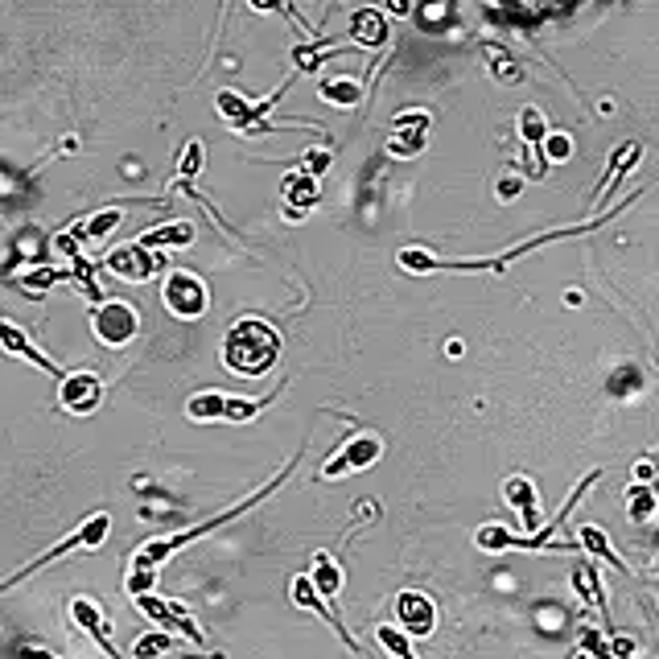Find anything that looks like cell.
Segmentation results:
<instances>
[{
  "mask_svg": "<svg viewBox=\"0 0 659 659\" xmlns=\"http://www.w3.org/2000/svg\"><path fill=\"white\" fill-rule=\"evenodd\" d=\"M297 458H301V449H297ZM297 458H289L285 462V470L281 474H276L272 482H268V487H260V491H252L244 503H235V507H227V511H219L215 519H206V524H198V528H186V532H173V536H153V540H145L141 548H136L132 552V565H128V594L136 598V594H153V585H157V569L173 557V552H178V548H186L190 540H198V536H206V532H215V528H223V524H231V519H239V515H244V511H252L260 499H268L276 487H281V482L289 478V470L297 466Z\"/></svg>",
  "mask_w": 659,
  "mask_h": 659,
  "instance_id": "cell-1",
  "label": "cell"
},
{
  "mask_svg": "<svg viewBox=\"0 0 659 659\" xmlns=\"http://www.w3.org/2000/svg\"><path fill=\"white\" fill-rule=\"evenodd\" d=\"M276 359H281V334H276L272 322L248 314V318H239L227 338H223V367L227 371H239V375H264L276 367Z\"/></svg>",
  "mask_w": 659,
  "mask_h": 659,
  "instance_id": "cell-2",
  "label": "cell"
},
{
  "mask_svg": "<svg viewBox=\"0 0 659 659\" xmlns=\"http://www.w3.org/2000/svg\"><path fill=\"white\" fill-rule=\"evenodd\" d=\"M108 532H112V515H108V511H95V515H87L83 524H79L71 536H62V540H58L50 552H42L38 561H29L25 569H17L13 577H5V581H0V594H9V589H13L17 581H25L29 573H38V569L54 565L58 557H71V552H91V548H99L103 540H108Z\"/></svg>",
  "mask_w": 659,
  "mask_h": 659,
  "instance_id": "cell-3",
  "label": "cell"
},
{
  "mask_svg": "<svg viewBox=\"0 0 659 659\" xmlns=\"http://www.w3.org/2000/svg\"><path fill=\"white\" fill-rule=\"evenodd\" d=\"M161 301H165V309L173 318L194 322L211 309V289H206L202 276H194L186 268H169L165 281H161Z\"/></svg>",
  "mask_w": 659,
  "mask_h": 659,
  "instance_id": "cell-4",
  "label": "cell"
},
{
  "mask_svg": "<svg viewBox=\"0 0 659 659\" xmlns=\"http://www.w3.org/2000/svg\"><path fill=\"white\" fill-rule=\"evenodd\" d=\"M141 330V314H136V305L128 301H112L103 297L91 314V334L103 342V346H128Z\"/></svg>",
  "mask_w": 659,
  "mask_h": 659,
  "instance_id": "cell-5",
  "label": "cell"
},
{
  "mask_svg": "<svg viewBox=\"0 0 659 659\" xmlns=\"http://www.w3.org/2000/svg\"><path fill=\"white\" fill-rule=\"evenodd\" d=\"M429 136H433V120L421 108H408L392 120V136H388V153L408 161V157H421L429 149Z\"/></svg>",
  "mask_w": 659,
  "mask_h": 659,
  "instance_id": "cell-6",
  "label": "cell"
},
{
  "mask_svg": "<svg viewBox=\"0 0 659 659\" xmlns=\"http://www.w3.org/2000/svg\"><path fill=\"white\" fill-rule=\"evenodd\" d=\"M379 454H384V441H379L375 433H355L351 441H346L334 458H326L322 466V478H342V474H355V470H367L379 462Z\"/></svg>",
  "mask_w": 659,
  "mask_h": 659,
  "instance_id": "cell-7",
  "label": "cell"
},
{
  "mask_svg": "<svg viewBox=\"0 0 659 659\" xmlns=\"http://www.w3.org/2000/svg\"><path fill=\"white\" fill-rule=\"evenodd\" d=\"M396 622L408 639H429L437 631V606L429 594H421V589H404V594L396 598Z\"/></svg>",
  "mask_w": 659,
  "mask_h": 659,
  "instance_id": "cell-8",
  "label": "cell"
},
{
  "mask_svg": "<svg viewBox=\"0 0 659 659\" xmlns=\"http://www.w3.org/2000/svg\"><path fill=\"white\" fill-rule=\"evenodd\" d=\"M132 602H136V610H141L145 618H153L165 635H182V639H190V643H198V647L206 643V635L198 631V622L186 618L178 606H169L165 598H157V594H136Z\"/></svg>",
  "mask_w": 659,
  "mask_h": 659,
  "instance_id": "cell-9",
  "label": "cell"
},
{
  "mask_svg": "<svg viewBox=\"0 0 659 659\" xmlns=\"http://www.w3.org/2000/svg\"><path fill=\"white\" fill-rule=\"evenodd\" d=\"M103 400V384H99V375L91 371H66L58 379V404L66 412H75V416H91Z\"/></svg>",
  "mask_w": 659,
  "mask_h": 659,
  "instance_id": "cell-10",
  "label": "cell"
},
{
  "mask_svg": "<svg viewBox=\"0 0 659 659\" xmlns=\"http://www.w3.org/2000/svg\"><path fill=\"white\" fill-rule=\"evenodd\" d=\"M103 264H108V268L120 276V281H132V285H145L149 276H157V268H165V260L153 256V252L141 248V244H124V248H116Z\"/></svg>",
  "mask_w": 659,
  "mask_h": 659,
  "instance_id": "cell-11",
  "label": "cell"
},
{
  "mask_svg": "<svg viewBox=\"0 0 659 659\" xmlns=\"http://www.w3.org/2000/svg\"><path fill=\"white\" fill-rule=\"evenodd\" d=\"M0 351H9V355H21V359H29L33 367H42V371H50V375H66L58 363H50L42 351H38V346H33L29 342V334L17 326V322H0Z\"/></svg>",
  "mask_w": 659,
  "mask_h": 659,
  "instance_id": "cell-12",
  "label": "cell"
},
{
  "mask_svg": "<svg viewBox=\"0 0 659 659\" xmlns=\"http://www.w3.org/2000/svg\"><path fill=\"white\" fill-rule=\"evenodd\" d=\"M351 42L363 50H379L388 42V17L379 9H355L351 13Z\"/></svg>",
  "mask_w": 659,
  "mask_h": 659,
  "instance_id": "cell-13",
  "label": "cell"
},
{
  "mask_svg": "<svg viewBox=\"0 0 659 659\" xmlns=\"http://www.w3.org/2000/svg\"><path fill=\"white\" fill-rule=\"evenodd\" d=\"M503 495H507V503L519 511V519H524V528H528V536H532V532L540 528V507H536V487H532V478H524V474L507 478Z\"/></svg>",
  "mask_w": 659,
  "mask_h": 659,
  "instance_id": "cell-14",
  "label": "cell"
},
{
  "mask_svg": "<svg viewBox=\"0 0 659 659\" xmlns=\"http://www.w3.org/2000/svg\"><path fill=\"white\" fill-rule=\"evenodd\" d=\"M71 618L79 622V631H87V635L103 647V655H108V659H120V651H116V647H112V639H108V622H103V614H99V606H95V602L75 598V602H71Z\"/></svg>",
  "mask_w": 659,
  "mask_h": 659,
  "instance_id": "cell-15",
  "label": "cell"
},
{
  "mask_svg": "<svg viewBox=\"0 0 659 659\" xmlns=\"http://www.w3.org/2000/svg\"><path fill=\"white\" fill-rule=\"evenodd\" d=\"M281 198H285V215L289 219H301L305 206L318 202V178H309V173H289V178L281 182Z\"/></svg>",
  "mask_w": 659,
  "mask_h": 659,
  "instance_id": "cell-16",
  "label": "cell"
},
{
  "mask_svg": "<svg viewBox=\"0 0 659 659\" xmlns=\"http://www.w3.org/2000/svg\"><path fill=\"white\" fill-rule=\"evenodd\" d=\"M309 577V585H314V594L318 598H326V602H334L338 594H342V565L330 557V552H318L314 557V573H305Z\"/></svg>",
  "mask_w": 659,
  "mask_h": 659,
  "instance_id": "cell-17",
  "label": "cell"
},
{
  "mask_svg": "<svg viewBox=\"0 0 659 659\" xmlns=\"http://www.w3.org/2000/svg\"><path fill=\"white\" fill-rule=\"evenodd\" d=\"M643 157V145L639 141H627V145H618L614 149V157H610V169H606V178L598 182V190H594V202H602L614 186H618V178H622V173H631L635 169V161Z\"/></svg>",
  "mask_w": 659,
  "mask_h": 659,
  "instance_id": "cell-18",
  "label": "cell"
},
{
  "mask_svg": "<svg viewBox=\"0 0 659 659\" xmlns=\"http://www.w3.org/2000/svg\"><path fill=\"white\" fill-rule=\"evenodd\" d=\"M544 132H548V124H544V112L540 108H524L519 112V136L536 149V161H532V169H528V178H544V157H540V141H544Z\"/></svg>",
  "mask_w": 659,
  "mask_h": 659,
  "instance_id": "cell-19",
  "label": "cell"
},
{
  "mask_svg": "<svg viewBox=\"0 0 659 659\" xmlns=\"http://www.w3.org/2000/svg\"><path fill=\"white\" fill-rule=\"evenodd\" d=\"M573 589L589 602V606H598V614H602V627H610V614H606V594H602V577H598V569L589 565V561H581L577 569H573Z\"/></svg>",
  "mask_w": 659,
  "mask_h": 659,
  "instance_id": "cell-20",
  "label": "cell"
},
{
  "mask_svg": "<svg viewBox=\"0 0 659 659\" xmlns=\"http://www.w3.org/2000/svg\"><path fill=\"white\" fill-rule=\"evenodd\" d=\"M577 548H581V552H594V561H606V565H614L618 573H627V561H618V552L610 548V540H606V532H602L598 524H581V528H577Z\"/></svg>",
  "mask_w": 659,
  "mask_h": 659,
  "instance_id": "cell-21",
  "label": "cell"
},
{
  "mask_svg": "<svg viewBox=\"0 0 659 659\" xmlns=\"http://www.w3.org/2000/svg\"><path fill=\"white\" fill-rule=\"evenodd\" d=\"M120 223H124V206H103L99 215H91V219L75 231V244H99V239H108Z\"/></svg>",
  "mask_w": 659,
  "mask_h": 659,
  "instance_id": "cell-22",
  "label": "cell"
},
{
  "mask_svg": "<svg viewBox=\"0 0 659 659\" xmlns=\"http://www.w3.org/2000/svg\"><path fill=\"white\" fill-rule=\"evenodd\" d=\"M141 248H190L194 244V223H165V227H157V231H149V235H141L136 239Z\"/></svg>",
  "mask_w": 659,
  "mask_h": 659,
  "instance_id": "cell-23",
  "label": "cell"
},
{
  "mask_svg": "<svg viewBox=\"0 0 659 659\" xmlns=\"http://www.w3.org/2000/svg\"><path fill=\"white\" fill-rule=\"evenodd\" d=\"M482 58L491 62V75H495L499 83H524V71H519V62H515L503 46H495V42H482Z\"/></svg>",
  "mask_w": 659,
  "mask_h": 659,
  "instance_id": "cell-24",
  "label": "cell"
},
{
  "mask_svg": "<svg viewBox=\"0 0 659 659\" xmlns=\"http://www.w3.org/2000/svg\"><path fill=\"white\" fill-rule=\"evenodd\" d=\"M318 95L326 103H334V108H355V103H363V87L355 79H322Z\"/></svg>",
  "mask_w": 659,
  "mask_h": 659,
  "instance_id": "cell-25",
  "label": "cell"
},
{
  "mask_svg": "<svg viewBox=\"0 0 659 659\" xmlns=\"http://www.w3.org/2000/svg\"><path fill=\"white\" fill-rule=\"evenodd\" d=\"M268 404H272V396H256V400H244V396L227 392V396H223V421H231V425H244V421H252V416H256L260 408H268Z\"/></svg>",
  "mask_w": 659,
  "mask_h": 659,
  "instance_id": "cell-26",
  "label": "cell"
},
{
  "mask_svg": "<svg viewBox=\"0 0 659 659\" xmlns=\"http://www.w3.org/2000/svg\"><path fill=\"white\" fill-rule=\"evenodd\" d=\"M223 396L227 392H198V396H190V404H186L190 421H202V425L223 421Z\"/></svg>",
  "mask_w": 659,
  "mask_h": 659,
  "instance_id": "cell-27",
  "label": "cell"
},
{
  "mask_svg": "<svg viewBox=\"0 0 659 659\" xmlns=\"http://www.w3.org/2000/svg\"><path fill=\"white\" fill-rule=\"evenodd\" d=\"M215 108H219V116L239 132L244 128V120H248V108H252V99H244V95H235V91H219L215 95Z\"/></svg>",
  "mask_w": 659,
  "mask_h": 659,
  "instance_id": "cell-28",
  "label": "cell"
},
{
  "mask_svg": "<svg viewBox=\"0 0 659 659\" xmlns=\"http://www.w3.org/2000/svg\"><path fill=\"white\" fill-rule=\"evenodd\" d=\"M627 511L635 524H651L655 519V491H651V482H639V487L627 491Z\"/></svg>",
  "mask_w": 659,
  "mask_h": 659,
  "instance_id": "cell-29",
  "label": "cell"
},
{
  "mask_svg": "<svg viewBox=\"0 0 659 659\" xmlns=\"http://www.w3.org/2000/svg\"><path fill=\"white\" fill-rule=\"evenodd\" d=\"M540 157H544V165H552V161H569L573 157V136L569 132H544V141H540Z\"/></svg>",
  "mask_w": 659,
  "mask_h": 659,
  "instance_id": "cell-30",
  "label": "cell"
},
{
  "mask_svg": "<svg viewBox=\"0 0 659 659\" xmlns=\"http://www.w3.org/2000/svg\"><path fill=\"white\" fill-rule=\"evenodd\" d=\"M202 161H206V145L202 141H190L186 145V153H182V161H178V186H190L198 173H202Z\"/></svg>",
  "mask_w": 659,
  "mask_h": 659,
  "instance_id": "cell-31",
  "label": "cell"
},
{
  "mask_svg": "<svg viewBox=\"0 0 659 659\" xmlns=\"http://www.w3.org/2000/svg\"><path fill=\"white\" fill-rule=\"evenodd\" d=\"M173 647V639L165 635V631H149V635H141L136 639V647H132V659H157V655H165Z\"/></svg>",
  "mask_w": 659,
  "mask_h": 659,
  "instance_id": "cell-32",
  "label": "cell"
},
{
  "mask_svg": "<svg viewBox=\"0 0 659 659\" xmlns=\"http://www.w3.org/2000/svg\"><path fill=\"white\" fill-rule=\"evenodd\" d=\"M375 639H379V647H384L388 655H396V659H416L412 647H408V635L396 631V627H375Z\"/></svg>",
  "mask_w": 659,
  "mask_h": 659,
  "instance_id": "cell-33",
  "label": "cell"
},
{
  "mask_svg": "<svg viewBox=\"0 0 659 659\" xmlns=\"http://www.w3.org/2000/svg\"><path fill=\"white\" fill-rule=\"evenodd\" d=\"M330 161H334V153H330L326 145L305 149V153H301V173H309V178H322V173L330 169Z\"/></svg>",
  "mask_w": 659,
  "mask_h": 659,
  "instance_id": "cell-34",
  "label": "cell"
},
{
  "mask_svg": "<svg viewBox=\"0 0 659 659\" xmlns=\"http://www.w3.org/2000/svg\"><path fill=\"white\" fill-rule=\"evenodd\" d=\"M248 5H252L256 13H285V17H289V21H297L305 33H314V29H309V25L297 17V9H289V5H285V0H248Z\"/></svg>",
  "mask_w": 659,
  "mask_h": 659,
  "instance_id": "cell-35",
  "label": "cell"
},
{
  "mask_svg": "<svg viewBox=\"0 0 659 659\" xmlns=\"http://www.w3.org/2000/svg\"><path fill=\"white\" fill-rule=\"evenodd\" d=\"M495 190H499V198H503V202H511L519 190H524V178H519V173H503Z\"/></svg>",
  "mask_w": 659,
  "mask_h": 659,
  "instance_id": "cell-36",
  "label": "cell"
},
{
  "mask_svg": "<svg viewBox=\"0 0 659 659\" xmlns=\"http://www.w3.org/2000/svg\"><path fill=\"white\" fill-rule=\"evenodd\" d=\"M412 9H416V0H388V13L392 17H408Z\"/></svg>",
  "mask_w": 659,
  "mask_h": 659,
  "instance_id": "cell-37",
  "label": "cell"
},
{
  "mask_svg": "<svg viewBox=\"0 0 659 659\" xmlns=\"http://www.w3.org/2000/svg\"><path fill=\"white\" fill-rule=\"evenodd\" d=\"M21 659H58V655H50V651H42V647H25Z\"/></svg>",
  "mask_w": 659,
  "mask_h": 659,
  "instance_id": "cell-38",
  "label": "cell"
},
{
  "mask_svg": "<svg viewBox=\"0 0 659 659\" xmlns=\"http://www.w3.org/2000/svg\"><path fill=\"white\" fill-rule=\"evenodd\" d=\"M573 659H589V651H577V655H573Z\"/></svg>",
  "mask_w": 659,
  "mask_h": 659,
  "instance_id": "cell-39",
  "label": "cell"
}]
</instances>
